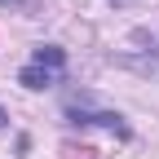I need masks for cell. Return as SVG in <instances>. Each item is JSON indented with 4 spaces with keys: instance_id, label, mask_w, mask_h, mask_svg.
<instances>
[{
    "instance_id": "cell-4",
    "label": "cell",
    "mask_w": 159,
    "mask_h": 159,
    "mask_svg": "<svg viewBox=\"0 0 159 159\" xmlns=\"http://www.w3.org/2000/svg\"><path fill=\"white\" fill-rule=\"evenodd\" d=\"M5 119H9V115H5V106H0V124H5Z\"/></svg>"
},
{
    "instance_id": "cell-2",
    "label": "cell",
    "mask_w": 159,
    "mask_h": 159,
    "mask_svg": "<svg viewBox=\"0 0 159 159\" xmlns=\"http://www.w3.org/2000/svg\"><path fill=\"white\" fill-rule=\"evenodd\" d=\"M71 124H97V128H111L115 137H128V124H124L115 111H102V115H80V111H71Z\"/></svg>"
},
{
    "instance_id": "cell-1",
    "label": "cell",
    "mask_w": 159,
    "mask_h": 159,
    "mask_svg": "<svg viewBox=\"0 0 159 159\" xmlns=\"http://www.w3.org/2000/svg\"><path fill=\"white\" fill-rule=\"evenodd\" d=\"M62 71H66V53L57 44H40L35 57L18 71V84H27V89H53V84H62Z\"/></svg>"
},
{
    "instance_id": "cell-3",
    "label": "cell",
    "mask_w": 159,
    "mask_h": 159,
    "mask_svg": "<svg viewBox=\"0 0 159 159\" xmlns=\"http://www.w3.org/2000/svg\"><path fill=\"white\" fill-rule=\"evenodd\" d=\"M5 5H9V9H22V13H31V9H35V0H5Z\"/></svg>"
}]
</instances>
